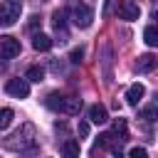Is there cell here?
<instances>
[{"label":"cell","instance_id":"cell-1","mask_svg":"<svg viewBox=\"0 0 158 158\" xmlns=\"http://www.w3.org/2000/svg\"><path fill=\"white\" fill-rule=\"evenodd\" d=\"M69 17H72V22L77 25V27H89L91 25V20H94V10L86 5V2H72L69 5Z\"/></svg>","mask_w":158,"mask_h":158},{"label":"cell","instance_id":"cell-2","mask_svg":"<svg viewBox=\"0 0 158 158\" xmlns=\"http://www.w3.org/2000/svg\"><path fill=\"white\" fill-rule=\"evenodd\" d=\"M20 12H22V5L20 0H2L0 2V25L2 27H10L20 20Z\"/></svg>","mask_w":158,"mask_h":158},{"label":"cell","instance_id":"cell-3","mask_svg":"<svg viewBox=\"0 0 158 158\" xmlns=\"http://www.w3.org/2000/svg\"><path fill=\"white\" fill-rule=\"evenodd\" d=\"M20 54V40L10 37V35H2L0 37V59H12Z\"/></svg>","mask_w":158,"mask_h":158},{"label":"cell","instance_id":"cell-4","mask_svg":"<svg viewBox=\"0 0 158 158\" xmlns=\"http://www.w3.org/2000/svg\"><path fill=\"white\" fill-rule=\"evenodd\" d=\"M5 91H7L10 96H15V99H25V96L30 94V84H27L25 79H7Z\"/></svg>","mask_w":158,"mask_h":158},{"label":"cell","instance_id":"cell-5","mask_svg":"<svg viewBox=\"0 0 158 158\" xmlns=\"http://www.w3.org/2000/svg\"><path fill=\"white\" fill-rule=\"evenodd\" d=\"M138 15H141V7L133 0H121L118 2V17L121 20H138Z\"/></svg>","mask_w":158,"mask_h":158},{"label":"cell","instance_id":"cell-6","mask_svg":"<svg viewBox=\"0 0 158 158\" xmlns=\"http://www.w3.org/2000/svg\"><path fill=\"white\" fill-rule=\"evenodd\" d=\"M156 64H158L156 54H151V52H148V54H141V57H138V64H136V69L146 74V72H153V69H156Z\"/></svg>","mask_w":158,"mask_h":158},{"label":"cell","instance_id":"cell-7","mask_svg":"<svg viewBox=\"0 0 158 158\" xmlns=\"http://www.w3.org/2000/svg\"><path fill=\"white\" fill-rule=\"evenodd\" d=\"M143 94H146L143 84H133V86H128V91H126V101H128L131 106H138V101L143 99Z\"/></svg>","mask_w":158,"mask_h":158},{"label":"cell","instance_id":"cell-8","mask_svg":"<svg viewBox=\"0 0 158 158\" xmlns=\"http://www.w3.org/2000/svg\"><path fill=\"white\" fill-rule=\"evenodd\" d=\"M79 109H81V99H77V96H64V101H62V114L74 116V114H79Z\"/></svg>","mask_w":158,"mask_h":158},{"label":"cell","instance_id":"cell-9","mask_svg":"<svg viewBox=\"0 0 158 158\" xmlns=\"http://www.w3.org/2000/svg\"><path fill=\"white\" fill-rule=\"evenodd\" d=\"M62 158H79V141L67 138L62 143Z\"/></svg>","mask_w":158,"mask_h":158},{"label":"cell","instance_id":"cell-10","mask_svg":"<svg viewBox=\"0 0 158 158\" xmlns=\"http://www.w3.org/2000/svg\"><path fill=\"white\" fill-rule=\"evenodd\" d=\"M89 121H91V123H104V121H106V109H104L101 104L89 106Z\"/></svg>","mask_w":158,"mask_h":158},{"label":"cell","instance_id":"cell-11","mask_svg":"<svg viewBox=\"0 0 158 158\" xmlns=\"http://www.w3.org/2000/svg\"><path fill=\"white\" fill-rule=\"evenodd\" d=\"M32 47H35L37 52H47V49L52 47V37H47V35H42V32H40V35H35V37H32Z\"/></svg>","mask_w":158,"mask_h":158},{"label":"cell","instance_id":"cell-12","mask_svg":"<svg viewBox=\"0 0 158 158\" xmlns=\"http://www.w3.org/2000/svg\"><path fill=\"white\" fill-rule=\"evenodd\" d=\"M52 25H54V30H57L59 35L67 32V17H64L62 10H54V12H52Z\"/></svg>","mask_w":158,"mask_h":158},{"label":"cell","instance_id":"cell-13","mask_svg":"<svg viewBox=\"0 0 158 158\" xmlns=\"http://www.w3.org/2000/svg\"><path fill=\"white\" fill-rule=\"evenodd\" d=\"M62 101H64V94H57V91H52V94H47V109H52V111H62Z\"/></svg>","mask_w":158,"mask_h":158},{"label":"cell","instance_id":"cell-14","mask_svg":"<svg viewBox=\"0 0 158 158\" xmlns=\"http://www.w3.org/2000/svg\"><path fill=\"white\" fill-rule=\"evenodd\" d=\"M42 79H44V69L42 67H30L27 74H25V81H37L40 84Z\"/></svg>","mask_w":158,"mask_h":158},{"label":"cell","instance_id":"cell-15","mask_svg":"<svg viewBox=\"0 0 158 158\" xmlns=\"http://www.w3.org/2000/svg\"><path fill=\"white\" fill-rule=\"evenodd\" d=\"M12 118H15V111H12V109H0V131L10 128Z\"/></svg>","mask_w":158,"mask_h":158},{"label":"cell","instance_id":"cell-16","mask_svg":"<svg viewBox=\"0 0 158 158\" xmlns=\"http://www.w3.org/2000/svg\"><path fill=\"white\" fill-rule=\"evenodd\" d=\"M143 40H146V44H148V47H156V44H158V32H156V27H153V25H148V27L143 30Z\"/></svg>","mask_w":158,"mask_h":158},{"label":"cell","instance_id":"cell-17","mask_svg":"<svg viewBox=\"0 0 158 158\" xmlns=\"http://www.w3.org/2000/svg\"><path fill=\"white\" fill-rule=\"evenodd\" d=\"M111 136H118V141H126L128 138V128H126V121L123 118H118L116 123H114V133Z\"/></svg>","mask_w":158,"mask_h":158},{"label":"cell","instance_id":"cell-18","mask_svg":"<svg viewBox=\"0 0 158 158\" xmlns=\"http://www.w3.org/2000/svg\"><path fill=\"white\" fill-rule=\"evenodd\" d=\"M25 133H30V136H35V128H32V126H25ZM12 138H15V141H7V146H10V148H15V146L20 143V148H22V143H25V141H22V133H15Z\"/></svg>","mask_w":158,"mask_h":158},{"label":"cell","instance_id":"cell-19","mask_svg":"<svg viewBox=\"0 0 158 158\" xmlns=\"http://www.w3.org/2000/svg\"><path fill=\"white\" fill-rule=\"evenodd\" d=\"M81 57H84V49H81V47H74V49L69 52V62H72V64H79Z\"/></svg>","mask_w":158,"mask_h":158},{"label":"cell","instance_id":"cell-20","mask_svg":"<svg viewBox=\"0 0 158 158\" xmlns=\"http://www.w3.org/2000/svg\"><path fill=\"white\" fill-rule=\"evenodd\" d=\"M128 158H148V151H146V148H141V146H136V148H131V151H128Z\"/></svg>","mask_w":158,"mask_h":158},{"label":"cell","instance_id":"cell-21","mask_svg":"<svg viewBox=\"0 0 158 158\" xmlns=\"http://www.w3.org/2000/svg\"><path fill=\"white\" fill-rule=\"evenodd\" d=\"M141 116H143L146 121H153V118H156V104H151V106H148V109H146Z\"/></svg>","mask_w":158,"mask_h":158},{"label":"cell","instance_id":"cell-22","mask_svg":"<svg viewBox=\"0 0 158 158\" xmlns=\"http://www.w3.org/2000/svg\"><path fill=\"white\" fill-rule=\"evenodd\" d=\"M40 22H42V20H40V15H32V17H30V25H27V27H30V32H35V30L40 27Z\"/></svg>","mask_w":158,"mask_h":158},{"label":"cell","instance_id":"cell-23","mask_svg":"<svg viewBox=\"0 0 158 158\" xmlns=\"http://www.w3.org/2000/svg\"><path fill=\"white\" fill-rule=\"evenodd\" d=\"M77 131H79V136H89V123H86V121H79Z\"/></svg>","mask_w":158,"mask_h":158}]
</instances>
